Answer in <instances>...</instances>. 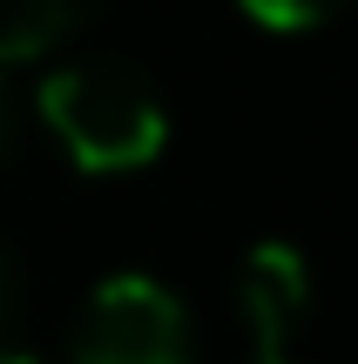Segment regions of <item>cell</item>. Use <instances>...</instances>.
Here are the masks:
<instances>
[{
    "label": "cell",
    "mask_w": 358,
    "mask_h": 364,
    "mask_svg": "<svg viewBox=\"0 0 358 364\" xmlns=\"http://www.w3.org/2000/svg\"><path fill=\"white\" fill-rule=\"evenodd\" d=\"M41 122L68 149V162L88 176H129L149 169L169 142L156 81L122 54H75L41 75Z\"/></svg>",
    "instance_id": "1"
},
{
    "label": "cell",
    "mask_w": 358,
    "mask_h": 364,
    "mask_svg": "<svg viewBox=\"0 0 358 364\" xmlns=\"http://www.w3.org/2000/svg\"><path fill=\"white\" fill-rule=\"evenodd\" d=\"M189 358H196L189 311L149 270L102 277L68 331V364H189Z\"/></svg>",
    "instance_id": "2"
},
{
    "label": "cell",
    "mask_w": 358,
    "mask_h": 364,
    "mask_svg": "<svg viewBox=\"0 0 358 364\" xmlns=\"http://www.w3.org/2000/svg\"><path fill=\"white\" fill-rule=\"evenodd\" d=\"M305 304H311V263H305V250L298 243H257L251 257H243V270H237V311H243V324H251V344H278L284 351V338H291V324L305 317Z\"/></svg>",
    "instance_id": "3"
},
{
    "label": "cell",
    "mask_w": 358,
    "mask_h": 364,
    "mask_svg": "<svg viewBox=\"0 0 358 364\" xmlns=\"http://www.w3.org/2000/svg\"><path fill=\"white\" fill-rule=\"evenodd\" d=\"M81 21V0H0V68L34 61L54 41H68Z\"/></svg>",
    "instance_id": "4"
},
{
    "label": "cell",
    "mask_w": 358,
    "mask_h": 364,
    "mask_svg": "<svg viewBox=\"0 0 358 364\" xmlns=\"http://www.w3.org/2000/svg\"><path fill=\"white\" fill-rule=\"evenodd\" d=\"M0 364H48L34 344V324H27V277L7 243H0Z\"/></svg>",
    "instance_id": "5"
},
{
    "label": "cell",
    "mask_w": 358,
    "mask_h": 364,
    "mask_svg": "<svg viewBox=\"0 0 358 364\" xmlns=\"http://www.w3.org/2000/svg\"><path fill=\"white\" fill-rule=\"evenodd\" d=\"M243 14H251L257 27H278V34H305V27L332 21L345 0H237Z\"/></svg>",
    "instance_id": "6"
},
{
    "label": "cell",
    "mask_w": 358,
    "mask_h": 364,
    "mask_svg": "<svg viewBox=\"0 0 358 364\" xmlns=\"http://www.w3.org/2000/svg\"><path fill=\"white\" fill-rule=\"evenodd\" d=\"M243 364H291V358H284L278 344H251V358H243Z\"/></svg>",
    "instance_id": "7"
},
{
    "label": "cell",
    "mask_w": 358,
    "mask_h": 364,
    "mask_svg": "<svg viewBox=\"0 0 358 364\" xmlns=\"http://www.w3.org/2000/svg\"><path fill=\"white\" fill-rule=\"evenodd\" d=\"M7 135H14V102H7V81H0V149H7Z\"/></svg>",
    "instance_id": "8"
}]
</instances>
